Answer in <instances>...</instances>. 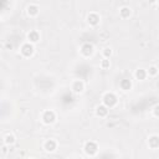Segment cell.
Here are the masks:
<instances>
[{
  "mask_svg": "<svg viewBox=\"0 0 159 159\" xmlns=\"http://www.w3.org/2000/svg\"><path fill=\"white\" fill-rule=\"evenodd\" d=\"M87 20H88V23H90L91 25L96 26V25L99 23V15H98V14H96V13H91V14L88 15Z\"/></svg>",
  "mask_w": 159,
  "mask_h": 159,
  "instance_id": "10",
  "label": "cell"
},
{
  "mask_svg": "<svg viewBox=\"0 0 159 159\" xmlns=\"http://www.w3.org/2000/svg\"><path fill=\"white\" fill-rule=\"evenodd\" d=\"M83 90H85V85H83L82 81L77 80V81L73 82V85H72V91H73L75 93H81Z\"/></svg>",
  "mask_w": 159,
  "mask_h": 159,
  "instance_id": "7",
  "label": "cell"
},
{
  "mask_svg": "<svg viewBox=\"0 0 159 159\" xmlns=\"http://www.w3.org/2000/svg\"><path fill=\"white\" fill-rule=\"evenodd\" d=\"M81 52L85 56H90V55H92V52H93V46L91 44H85L81 47Z\"/></svg>",
  "mask_w": 159,
  "mask_h": 159,
  "instance_id": "8",
  "label": "cell"
},
{
  "mask_svg": "<svg viewBox=\"0 0 159 159\" xmlns=\"http://www.w3.org/2000/svg\"><path fill=\"white\" fill-rule=\"evenodd\" d=\"M39 10H40V8L37 5H29L27 6V14L30 16H36L39 14Z\"/></svg>",
  "mask_w": 159,
  "mask_h": 159,
  "instance_id": "12",
  "label": "cell"
},
{
  "mask_svg": "<svg viewBox=\"0 0 159 159\" xmlns=\"http://www.w3.org/2000/svg\"><path fill=\"white\" fill-rule=\"evenodd\" d=\"M158 4H159V0H158Z\"/></svg>",
  "mask_w": 159,
  "mask_h": 159,
  "instance_id": "22",
  "label": "cell"
},
{
  "mask_svg": "<svg viewBox=\"0 0 159 159\" xmlns=\"http://www.w3.org/2000/svg\"><path fill=\"white\" fill-rule=\"evenodd\" d=\"M21 54H23V56H25V57H30V56L34 54V46H32L30 42L23 45V46H21Z\"/></svg>",
  "mask_w": 159,
  "mask_h": 159,
  "instance_id": "4",
  "label": "cell"
},
{
  "mask_svg": "<svg viewBox=\"0 0 159 159\" xmlns=\"http://www.w3.org/2000/svg\"><path fill=\"white\" fill-rule=\"evenodd\" d=\"M27 40H29V42H31V44H36L39 40H40V35H39V32L37 31H30L29 34H27Z\"/></svg>",
  "mask_w": 159,
  "mask_h": 159,
  "instance_id": "9",
  "label": "cell"
},
{
  "mask_svg": "<svg viewBox=\"0 0 159 159\" xmlns=\"http://www.w3.org/2000/svg\"><path fill=\"white\" fill-rule=\"evenodd\" d=\"M147 71L145 70H143V69H138L137 71H136V77H137V80H144L145 77H147Z\"/></svg>",
  "mask_w": 159,
  "mask_h": 159,
  "instance_id": "14",
  "label": "cell"
},
{
  "mask_svg": "<svg viewBox=\"0 0 159 159\" xmlns=\"http://www.w3.org/2000/svg\"><path fill=\"white\" fill-rule=\"evenodd\" d=\"M96 115L98 117H106L108 115V107L107 106H104V104H101V106H97V108H96Z\"/></svg>",
  "mask_w": 159,
  "mask_h": 159,
  "instance_id": "6",
  "label": "cell"
},
{
  "mask_svg": "<svg viewBox=\"0 0 159 159\" xmlns=\"http://www.w3.org/2000/svg\"><path fill=\"white\" fill-rule=\"evenodd\" d=\"M44 148H45L46 152H54V150L57 148V143H56L54 139H48V140L45 142Z\"/></svg>",
  "mask_w": 159,
  "mask_h": 159,
  "instance_id": "5",
  "label": "cell"
},
{
  "mask_svg": "<svg viewBox=\"0 0 159 159\" xmlns=\"http://www.w3.org/2000/svg\"><path fill=\"white\" fill-rule=\"evenodd\" d=\"M131 87H132V83H131L129 80H122L121 81V88L122 90L128 91V90H131Z\"/></svg>",
  "mask_w": 159,
  "mask_h": 159,
  "instance_id": "15",
  "label": "cell"
},
{
  "mask_svg": "<svg viewBox=\"0 0 159 159\" xmlns=\"http://www.w3.org/2000/svg\"><path fill=\"white\" fill-rule=\"evenodd\" d=\"M55 119H56V115H55V112H52V111H46V112L44 113V116H42V121H44V123H46V124L54 123Z\"/></svg>",
  "mask_w": 159,
  "mask_h": 159,
  "instance_id": "3",
  "label": "cell"
},
{
  "mask_svg": "<svg viewBox=\"0 0 159 159\" xmlns=\"http://www.w3.org/2000/svg\"><path fill=\"white\" fill-rule=\"evenodd\" d=\"M153 113H154V116H155V117H159V104H158V106H155V107H154Z\"/></svg>",
  "mask_w": 159,
  "mask_h": 159,
  "instance_id": "20",
  "label": "cell"
},
{
  "mask_svg": "<svg viewBox=\"0 0 159 159\" xmlns=\"http://www.w3.org/2000/svg\"><path fill=\"white\" fill-rule=\"evenodd\" d=\"M158 72H159V70H158L157 66H150V67L148 69V71H147V73H148L149 76H157Z\"/></svg>",
  "mask_w": 159,
  "mask_h": 159,
  "instance_id": "16",
  "label": "cell"
},
{
  "mask_svg": "<svg viewBox=\"0 0 159 159\" xmlns=\"http://www.w3.org/2000/svg\"><path fill=\"white\" fill-rule=\"evenodd\" d=\"M149 147L150 148H153V149H155V148H158L159 147V137L158 136H152L150 138H149Z\"/></svg>",
  "mask_w": 159,
  "mask_h": 159,
  "instance_id": "11",
  "label": "cell"
},
{
  "mask_svg": "<svg viewBox=\"0 0 159 159\" xmlns=\"http://www.w3.org/2000/svg\"><path fill=\"white\" fill-rule=\"evenodd\" d=\"M149 3H155V2H158V0H148Z\"/></svg>",
  "mask_w": 159,
  "mask_h": 159,
  "instance_id": "21",
  "label": "cell"
},
{
  "mask_svg": "<svg viewBox=\"0 0 159 159\" xmlns=\"http://www.w3.org/2000/svg\"><path fill=\"white\" fill-rule=\"evenodd\" d=\"M119 15H121V18H123V19L129 18V16H131V9L127 8V6H123V8L119 10Z\"/></svg>",
  "mask_w": 159,
  "mask_h": 159,
  "instance_id": "13",
  "label": "cell"
},
{
  "mask_svg": "<svg viewBox=\"0 0 159 159\" xmlns=\"http://www.w3.org/2000/svg\"><path fill=\"white\" fill-rule=\"evenodd\" d=\"M15 142V137L13 134H6L5 138H4V143L5 144H13Z\"/></svg>",
  "mask_w": 159,
  "mask_h": 159,
  "instance_id": "17",
  "label": "cell"
},
{
  "mask_svg": "<svg viewBox=\"0 0 159 159\" xmlns=\"http://www.w3.org/2000/svg\"><path fill=\"white\" fill-rule=\"evenodd\" d=\"M111 55H112V50H111L110 47H106L104 51H103V56H104L106 59H108Z\"/></svg>",
  "mask_w": 159,
  "mask_h": 159,
  "instance_id": "19",
  "label": "cell"
},
{
  "mask_svg": "<svg viewBox=\"0 0 159 159\" xmlns=\"http://www.w3.org/2000/svg\"><path fill=\"white\" fill-rule=\"evenodd\" d=\"M103 104L104 106H107L108 108H111V107H113V106L117 103V97H116V94L115 93H112V92H108V93H106L104 96H103Z\"/></svg>",
  "mask_w": 159,
  "mask_h": 159,
  "instance_id": "1",
  "label": "cell"
},
{
  "mask_svg": "<svg viewBox=\"0 0 159 159\" xmlns=\"http://www.w3.org/2000/svg\"><path fill=\"white\" fill-rule=\"evenodd\" d=\"M110 66H111V64H110V60L104 57V60H102V62H101V67H102L103 70H106V69H108Z\"/></svg>",
  "mask_w": 159,
  "mask_h": 159,
  "instance_id": "18",
  "label": "cell"
},
{
  "mask_svg": "<svg viewBox=\"0 0 159 159\" xmlns=\"http://www.w3.org/2000/svg\"><path fill=\"white\" fill-rule=\"evenodd\" d=\"M97 150H98V147H97V144H96L94 142L91 140V142H87V143L85 144V152H86L87 155L93 157V155H96Z\"/></svg>",
  "mask_w": 159,
  "mask_h": 159,
  "instance_id": "2",
  "label": "cell"
}]
</instances>
